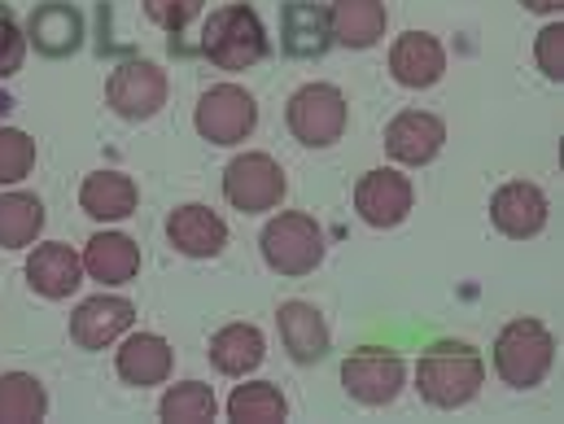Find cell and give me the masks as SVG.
Here are the masks:
<instances>
[{"instance_id":"4316f807","label":"cell","mask_w":564,"mask_h":424,"mask_svg":"<svg viewBox=\"0 0 564 424\" xmlns=\"http://www.w3.org/2000/svg\"><path fill=\"white\" fill-rule=\"evenodd\" d=\"M228 416L237 424H281L289 416V403H284V394L272 381H250V385L232 390Z\"/></svg>"},{"instance_id":"277c9868","label":"cell","mask_w":564,"mask_h":424,"mask_svg":"<svg viewBox=\"0 0 564 424\" xmlns=\"http://www.w3.org/2000/svg\"><path fill=\"white\" fill-rule=\"evenodd\" d=\"M259 246L268 268L281 276H306L324 263V228L302 210H284L276 219H268Z\"/></svg>"},{"instance_id":"5b68a950","label":"cell","mask_w":564,"mask_h":424,"mask_svg":"<svg viewBox=\"0 0 564 424\" xmlns=\"http://www.w3.org/2000/svg\"><path fill=\"white\" fill-rule=\"evenodd\" d=\"M346 119H350L346 97H341V88H333V84H306V88H297V93L289 97V110H284L289 132L306 144V149H328V144H337L341 132H346Z\"/></svg>"},{"instance_id":"3957f363","label":"cell","mask_w":564,"mask_h":424,"mask_svg":"<svg viewBox=\"0 0 564 424\" xmlns=\"http://www.w3.org/2000/svg\"><path fill=\"white\" fill-rule=\"evenodd\" d=\"M556 363V341L539 319H512L495 337V372L512 390H534Z\"/></svg>"},{"instance_id":"52a82bcc","label":"cell","mask_w":564,"mask_h":424,"mask_svg":"<svg viewBox=\"0 0 564 424\" xmlns=\"http://www.w3.org/2000/svg\"><path fill=\"white\" fill-rule=\"evenodd\" d=\"M193 123H197L202 141L241 144L254 132V123H259V106H254V97H250L246 88H237V84H215V88L202 93Z\"/></svg>"},{"instance_id":"7c38bea8","label":"cell","mask_w":564,"mask_h":424,"mask_svg":"<svg viewBox=\"0 0 564 424\" xmlns=\"http://www.w3.org/2000/svg\"><path fill=\"white\" fill-rule=\"evenodd\" d=\"M137 319V306L128 297H110V293H97L88 302L75 306L70 315V341L84 346V350H106L115 346Z\"/></svg>"},{"instance_id":"2e32d148","label":"cell","mask_w":564,"mask_h":424,"mask_svg":"<svg viewBox=\"0 0 564 424\" xmlns=\"http://www.w3.org/2000/svg\"><path fill=\"white\" fill-rule=\"evenodd\" d=\"M446 70V48L437 44V35L429 31H408L394 40L390 48V75L403 88H433Z\"/></svg>"},{"instance_id":"5bb4252c","label":"cell","mask_w":564,"mask_h":424,"mask_svg":"<svg viewBox=\"0 0 564 424\" xmlns=\"http://www.w3.org/2000/svg\"><path fill=\"white\" fill-rule=\"evenodd\" d=\"M446 144V123L437 115H424V110H403L390 128H386V153L403 166H424L442 153Z\"/></svg>"},{"instance_id":"1f68e13d","label":"cell","mask_w":564,"mask_h":424,"mask_svg":"<svg viewBox=\"0 0 564 424\" xmlns=\"http://www.w3.org/2000/svg\"><path fill=\"white\" fill-rule=\"evenodd\" d=\"M22 57H26V35L18 31L13 13L0 9V79L18 75V70H22Z\"/></svg>"},{"instance_id":"8992f818","label":"cell","mask_w":564,"mask_h":424,"mask_svg":"<svg viewBox=\"0 0 564 424\" xmlns=\"http://www.w3.org/2000/svg\"><path fill=\"white\" fill-rule=\"evenodd\" d=\"M224 197L241 215H263L276 210L284 197V171L272 153H241L224 171Z\"/></svg>"},{"instance_id":"484cf974","label":"cell","mask_w":564,"mask_h":424,"mask_svg":"<svg viewBox=\"0 0 564 424\" xmlns=\"http://www.w3.org/2000/svg\"><path fill=\"white\" fill-rule=\"evenodd\" d=\"M48 412V394L35 377L26 372H4L0 377V424H35Z\"/></svg>"},{"instance_id":"f546056e","label":"cell","mask_w":564,"mask_h":424,"mask_svg":"<svg viewBox=\"0 0 564 424\" xmlns=\"http://www.w3.org/2000/svg\"><path fill=\"white\" fill-rule=\"evenodd\" d=\"M202 4H206V0H144V18L158 22L162 31H175V35H180V31L202 13Z\"/></svg>"},{"instance_id":"44dd1931","label":"cell","mask_w":564,"mask_h":424,"mask_svg":"<svg viewBox=\"0 0 564 424\" xmlns=\"http://www.w3.org/2000/svg\"><path fill=\"white\" fill-rule=\"evenodd\" d=\"M84 272L101 284H128L141 272V246L123 232H97L84 250Z\"/></svg>"},{"instance_id":"d6a6232c","label":"cell","mask_w":564,"mask_h":424,"mask_svg":"<svg viewBox=\"0 0 564 424\" xmlns=\"http://www.w3.org/2000/svg\"><path fill=\"white\" fill-rule=\"evenodd\" d=\"M525 9H534V13H561L564 0H521Z\"/></svg>"},{"instance_id":"7a4b0ae2","label":"cell","mask_w":564,"mask_h":424,"mask_svg":"<svg viewBox=\"0 0 564 424\" xmlns=\"http://www.w3.org/2000/svg\"><path fill=\"white\" fill-rule=\"evenodd\" d=\"M202 53L219 66V70H250L268 57V31L263 18L250 4H224L206 18L202 26Z\"/></svg>"},{"instance_id":"9a60e30c","label":"cell","mask_w":564,"mask_h":424,"mask_svg":"<svg viewBox=\"0 0 564 424\" xmlns=\"http://www.w3.org/2000/svg\"><path fill=\"white\" fill-rule=\"evenodd\" d=\"M166 237H171V246H175L180 254H188V259H215V254L228 246V224H224L210 206L188 202V206L171 210Z\"/></svg>"},{"instance_id":"4dcf8cb0","label":"cell","mask_w":564,"mask_h":424,"mask_svg":"<svg viewBox=\"0 0 564 424\" xmlns=\"http://www.w3.org/2000/svg\"><path fill=\"white\" fill-rule=\"evenodd\" d=\"M534 57H539V70L547 75V79H564V22H552V26H543L539 31V40H534Z\"/></svg>"},{"instance_id":"ac0fdd59","label":"cell","mask_w":564,"mask_h":424,"mask_svg":"<svg viewBox=\"0 0 564 424\" xmlns=\"http://www.w3.org/2000/svg\"><path fill=\"white\" fill-rule=\"evenodd\" d=\"M281 48L289 57H324L333 48L328 9L311 0H284L281 4Z\"/></svg>"},{"instance_id":"d4e9b609","label":"cell","mask_w":564,"mask_h":424,"mask_svg":"<svg viewBox=\"0 0 564 424\" xmlns=\"http://www.w3.org/2000/svg\"><path fill=\"white\" fill-rule=\"evenodd\" d=\"M44 228V202L31 193H0V250H26Z\"/></svg>"},{"instance_id":"e0dca14e","label":"cell","mask_w":564,"mask_h":424,"mask_svg":"<svg viewBox=\"0 0 564 424\" xmlns=\"http://www.w3.org/2000/svg\"><path fill=\"white\" fill-rule=\"evenodd\" d=\"M26 281L40 297H70L79 284H84V259L62 246V241H48V246H35L31 259H26Z\"/></svg>"},{"instance_id":"f1b7e54d","label":"cell","mask_w":564,"mask_h":424,"mask_svg":"<svg viewBox=\"0 0 564 424\" xmlns=\"http://www.w3.org/2000/svg\"><path fill=\"white\" fill-rule=\"evenodd\" d=\"M35 166V141L18 128H0V184L26 180Z\"/></svg>"},{"instance_id":"4fadbf2b","label":"cell","mask_w":564,"mask_h":424,"mask_svg":"<svg viewBox=\"0 0 564 424\" xmlns=\"http://www.w3.org/2000/svg\"><path fill=\"white\" fill-rule=\"evenodd\" d=\"M26 44L40 57H70L84 44V13L70 0H44L26 18Z\"/></svg>"},{"instance_id":"cb8c5ba5","label":"cell","mask_w":564,"mask_h":424,"mask_svg":"<svg viewBox=\"0 0 564 424\" xmlns=\"http://www.w3.org/2000/svg\"><path fill=\"white\" fill-rule=\"evenodd\" d=\"M268 346H263V333L254 324H228L210 337V363L224 372V377H246L263 363Z\"/></svg>"},{"instance_id":"ffe728a7","label":"cell","mask_w":564,"mask_h":424,"mask_svg":"<svg viewBox=\"0 0 564 424\" xmlns=\"http://www.w3.org/2000/svg\"><path fill=\"white\" fill-rule=\"evenodd\" d=\"M386 0H333L328 4V31H333V44H346V48H372L381 35H386Z\"/></svg>"},{"instance_id":"d6986e66","label":"cell","mask_w":564,"mask_h":424,"mask_svg":"<svg viewBox=\"0 0 564 424\" xmlns=\"http://www.w3.org/2000/svg\"><path fill=\"white\" fill-rule=\"evenodd\" d=\"M276 324L293 363H319L328 355V324L311 302H281Z\"/></svg>"},{"instance_id":"603a6c76","label":"cell","mask_w":564,"mask_h":424,"mask_svg":"<svg viewBox=\"0 0 564 424\" xmlns=\"http://www.w3.org/2000/svg\"><path fill=\"white\" fill-rule=\"evenodd\" d=\"M119 377L128 385H162L171 377V346L158 333H132L119 346Z\"/></svg>"},{"instance_id":"8fae6325","label":"cell","mask_w":564,"mask_h":424,"mask_svg":"<svg viewBox=\"0 0 564 424\" xmlns=\"http://www.w3.org/2000/svg\"><path fill=\"white\" fill-rule=\"evenodd\" d=\"M490 224L512 237V241H530L547 228V197L539 184H525V180H512L503 188H495L490 197Z\"/></svg>"},{"instance_id":"ba28073f","label":"cell","mask_w":564,"mask_h":424,"mask_svg":"<svg viewBox=\"0 0 564 424\" xmlns=\"http://www.w3.org/2000/svg\"><path fill=\"white\" fill-rule=\"evenodd\" d=\"M408 381V368L394 350H355L341 363V385L350 399H359L364 407H386L399 399Z\"/></svg>"},{"instance_id":"6da1fadb","label":"cell","mask_w":564,"mask_h":424,"mask_svg":"<svg viewBox=\"0 0 564 424\" xmlns=\"http://www.w3.org/2000/svg\"><path fill=\"white\" fill-rule=\"evenodd\" d=\"M481 381H486V363L473 346H433L424 350L421 363H416V390H421L424 403L451 412V407H464L481 394Z\"/></svg>"},{"instance_id":"30bf717a","label":"cell","mask_w":564,"mask_h":424,"mask_svg":"<svg viewBox=\"0 0 564 424\" xmlns=\"http://www.w3.org/2000/svg\"><path fill=\"white\" fill-rule=\"evenodd\" d=\"M412 202H416L412 180L390 166H377L355 184V210L372 228H399L412 215Z\"/></svg>"},{"instance_id":"83f0119b","label":"cell","mask_w":564,"mask_h":424,"mask_svg":"<svg viewBox=\"0 0 564 424\" xmlns=\"http://www.w3.org/2000/svg\"><path fill=\"white\" fill-rule=\"evenodd\" d=\"M215 412H219L215 390L202 385V381H180L158 403V416L166 424H202V421H215Z\"/></svg>"},{"instance_id":"9c48e42d","label":"cell","mask_w":564,"mask_h":424,"mask_svg":"<svg viewBox=\"0 0 564 424\" xmlns=\"http://www.w3.org/2000/svg\"><path fill=\"white\" fill-rule=\"evenodd\" d=\"M106 101H110L115 115H123L132 123L153 119L166 106V75H162V66H153V62H123L110 75V84H106Z\"/></svg>"},{"instance_id":"7402d4cb","label":"cell","mask_w":564,"mask_h":424,"mask_svg":"<svg viewBox=\"0 0 564 424\" xmlns=\"http://www.w3.org/2000/svg\"><path fill=\"white\" fill-rule=\"evenodd\" d=\"M79 206L101 224H119L137 210V184L123 171H93L79 188Z\"/></svg>"}]
</instances>
